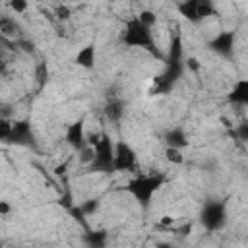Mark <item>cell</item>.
<instances>
[{
    "instance_id": "30bf717a",
    "label": "cell",
    "mask_w": 248,
    "mask_h": 248,
    "mask_svg": "<svg viewBox=\"0 0 248 248\" xmlns=\"http://www.w3.org/2000/svg\"><path fill=\"white\" fill-rule=\"evenodd\" d=\"M227 101L231 105H236V107H246L248 105V79L246 78L236 79L232 89L227 93Z\"/></svg>"
},
{
    "instance_id": "6da1fadb",
    "label": "cell",
    "mask_w": 248,
    "mask_h": 248,
    "mask_svg": "<svg viewBox=\"0 0 248 248\" xmlns=\"http://www.w3.org/2000/svg\"><path fill=\"white\" fill-rule=\"evenodd\" d=\"M87 145L93 147V161L85 167L89 172H97V174H112L114 172V141L110 140L108 134H97L93 136Z\"/></svg>"
},
{
    "instance_id": "8fae6325",
    "label": "cell",
    "mask_w": 248,
    "mask_h": 248,
    "mask_svg": "<svg viewBox=\"0 0 248 248\" xmlns=\"http://www.w3.org/2000/svg\"><path fill=\"white\" fill-rule=\"evenodd\" d=\"M163 140H165L167 147H172V149H180V151H182V149L188 145V136H186L184 128H180V126L169 128V130L165 132Z\"/></svg>"
},
{
    "instance_id": "cb8c5ba5",
    "label": "cell",
    "mask_w": 248,
    "mask_h": 248,
    "mask_svg": "<svg viewBox=\"0 0 248 248\" xmlns=\"http://www.w3.org/2000/svg\"><path fill=\"white\" fill-rule=\"evenodd\" d=\"M12 114H14V112H12V107L6 105V103H2V105H0V118H10V120H12Z\"/></svg>"
},
{
    "instance_id": "3957f363",
    "label": "cell",
    "mask_w": 248,
    "mask_h": 248,
    "mask_svg": "<svg viewBox=\"0 0 248 248\" xmlns=\"http://www.w3.org/2000/svg\"><path fill=\"white\" fill-rule=\"evenodd\" d=\"M120 41L130 46V48H143V50H149V52H157L155 50V39H153V33L149 27H145L136 16L130 17L124 27H122V33H120Z\"/></svg>"
},
{
    "instance_id": "277c9868",
    "label": "cell",
    "mask_w": 248,
    "mask_h": 248,
    "mask_svg": "<svg viewBox=\"0 0 248 248\" xmlns=\"http://www.w3.org/2000/svg\"><path fill=\"white\" fill-rule=\"evenodd\" d=\"M200 223L207 232L221 231L227 225V205L219 200H209L200 211Z\"/></svg>"
},
{
    "instance_id": "83f0119b",
    "label": "cell",
    "mask_w": 248,
    "mask_h": 248,
    "mask_svg": "<svg viewBox=\"0 0 248 248\" xmlns=\"http://www.w3.org/2000/svg\"><path fill=\"white\" fill-rule=\"evenodd\" d=\"M155 248H176V246L170 242H159V244H155Z\"/></svg>"
},
{
    "instance_id": "4316f807",
    "label": "cell",
    "mask_w": 248,
    "mask_h": 248,
    "mask_svg": "<svg viewBox=\"0 0 248 248\" xmlns=\"http://www.w3.org/2000/svg\"><path fill=\"white\" fill-rule=\"evenodd\" d=\"M10 211H12L10 203H8V202H0V215H8Z\"/></svg>"
},
{
    "instance_id": "484cf974",
    "label": "cell",
    "mask_w": 248,
    "mask_h": 248,
    "mask_svg": "<svg viewBox=\"0 0 248 248\" xmlns=\"http://www.w3.org/2000/svg\"><path fill=\"white\" fill-rule=\"evenodd\" d=\"M172 223H174V219H172L170 215H163V219L159 221L161 227H169V225H172Z\"/></svg>"
},
{
    "instance_id": "f546056e",
    "label": "cell",
    "mask_w": 248,
    "mask_h": 248,
    "mask_svg": "<svg viewBox=\"0 0 248 248\" xmlns=\"http://www.w3.org/2000/svg\"><path fill=\"white\" fill-rule=\"evenodd\" d=\"M190 229H192V225H186V227H182V234H190Z\"/></svg>"
},
{
    "instance_id": "ac0fdd59",
    "label": "cell",
    "mask_w": 248,
    "mask_h": 248,
    "mask_svg": "<svg viewBox=\"0 0 248 248\" xmlns=\"http://www.w3.org/2000/svg\"><path fill=\"white\" fill-rule=\"evenodd\" d=\"M165 157H167V161H170L172 165H182V163H184V155H182L180 149L165 147Z\"/></svg>"
},
{
    "instance_id": "603a6c76",
    "label": "cell",
    "mask_w": 248,
    "mask_h": 248,
    "mask_svg": "<svg viewBox=\"0 0 248 248\" xmlns=\"http://www.w3.org/2000/svg\"><path fill=\"white\" fill-rule=\"evenodd\" d=\"M184 68L186 70H192V72H198L200 70V62L196 58H186L184 60Z\"/></svg>"
},
{
    "instance_id": "5b68a950",
    "label": "cell",
    "mask_w": 248,
    "mask_h": 248,
    "mask_svg": "<svg viewBox=\"0 0 248 248\" xmlns=\"http://www.w3.org/2000/svg\"><path fill=\"white\" fill-rule=\"evenodd\" d=\"M176 10H178L180 16L186 17V21H190V23H200V21H203L205 17L213 16L215 6H213V2H209V0H184V2H178V4H176Z\"/></svg>"
},
{
    "instance_id": "2e32d148",
    "label": "cell",
    "mask_w": 248,
    "mask_h": 248,
    "mask_svg": "<svg viewBox=\"0 0 248 248\" xmlns=\"http://www.w3.org/2000/svg\"><path fill=\"white\" fill-rule=\"evenodd\" d=\"M99 207H101V200H99V198H87L85 202L79 203V209H81V213H83L85 217L95 215V213L99 211Z\"/></svg>"
},
{
    "instance_id": "7c38bea8",
    "label": "cell",
    "mask_w": 248,
    "mask_h": 248,
    "mask_svg": "<svg viewBox=\"0 0 248 248\" xmlns=\"http://www.w3.org/2000/svg\"><path fill=\"white\" fill-rule=\"evenodd\" d=\"M74 62H76L79 68H83V70H93V68H95V62H97V48H95V45H85V46H81V48L78 50Z\"/></svg>"
},
{
    "instance_id": "d4e9b609",
    "label": "cell",
    "mask_w": 248,
    "mask_h": 248,
    "mask_svg": "<svg viewBox=\"0 0 248 248\" xmlns=\"http://www.w3.org/2000/svg\"><path fill=\"white\" fill-rule=\"evenodd\" d=\"M56 16H58L60 19H68V17H70V8H68V6H58V8H56Z\"/></svg>"
},
{
    "instance_id": "7a4b0ae2",
    "label": "cell",
    "mask_w": 248,
    "mask_h": 248,
    "mask_svg": "<svg viewBox=\"0 0 248 248\" xmlns=\"http://www.w3.org/2000/svg\"><path fill=\"white\" fill-rule=\"evenodd\" d=\"M165 174L163 172H153V174H140L136 178H132L126 186V192L141 205V207H149L151 198L161 190V186L165 184Z\"/></svg>"
},
{
    "instance_id": "8992f818",
    "label": "cell",
    "mask_w": 248,
    "mask_h": 248,
    "mask_svg": "<svg viewBox=\"0 0 248 248\" xmlns=\"http://www.w3.org/2000/svg\"><path fill=\"white\" fill-rule=\"evenodd\" d=\"M112 165H114V172H132L138 167V155L128 141L120 140L114 143Z\"/></svg>"
},
{
    "instance_id": "ba28073f",
    "label": "cell",
    "mask_w": 248,
    "mask_h": 248,
    "mask_svg": "<svg viewBox=\"0 0 248 248\" xmlns=\"http://www.w3.org/2000/svg\"><path fill=\"white\" fill-rule=\"evenodd\" d=\"M234 45H236V33H234L232 29H227V31L217 33V35L207 43L209 50L215 52V54L221 56V58H229V56H232V52H234Z\"/></svg>"
},
{
    "instance_id": "9a60e30c",
    "label": "cell",
    "mask_w": 248,
    "mask_h": 248,
    "mask_svg": "<svg viewBox=\"0 0 248 248\" xmlns=\"http://www.w3.org/2000/svg\"><path fill=\"white\" fill-rule=\"evenodd\" d=\"M19 33V25H17V21L14 19V17H10V16H2L0 17V39L2 37H16Z\"/></svg>"
},
{
    "instance_id": "9c48e42d",
    "label": "cell",
    "mask_w": 248,
    "mask_h": 248,
    "mask_svg": "<svg viewBox=\"0 0 248 248\" xmlns=\"http://www.w3.org/2000/svg\"><path fill=\"white\" fill-rule=\"evenodd\" d=\"M64 140L66 143L74 149V151H79L81 147L87 145V136H85V126H83V120H74L66 126V134H64Z\"/></svg>"
},
{
    "instance_id": "e0dca14e",
    "label": "cell",
    "mask_w": 248,
    "mask_h": 248,
    "mask_svg": "<svg viewBox=\"0 0 248 248\" xmlns=\"http://www.w3.org/2000/svg\"><path fill=\"white\" fill-rule=\"evenodd\" d=\"M136 17H138V19H140V21H141L145 27H149V29H151V27L157 23V14H155V12H151V10H141V12H140Z\"/></svg>"
},
{
    "instance_id": "4fadbf2b",
    "label": "cell",
    "mask_w": 248,
    "mask_h": 248,
    "mask_svg": "<svg viewBox=\"0 0 248 248\" xmlns=\"http://www.w3.org/2000/svg\"><path fill=\"white\" fill-rule=\"evenodd\" d=\"M124 103H122V99H118V97H110V99H107V103H105V107H103V114H105V118L108 120V122H120L122 118H124Z\"/></svg>"
},
{
    "instance_id": "44dd1931",
    "label": "cell",
    "mask_w": 248,
    "mask_h": 248,
    "mask_svg": "<svg viewBox=\"0 0 248 248\" xmlns=\"http://www.w3.org/2000/svg\"><path fill=\"white\" fill-rule=\"evenodd\" d=\"M78 153H79V161H81L85 167H87V165L93 161V147H91V145H85V147H81Z\"/></svg>"
},
{
    "instance_id": "5bb4252c",
    "label": "cell",
    "mask_w": 248,
    "mask_h": 248,
    "mask_svg": "<svg viewBox=\"0 0 248 248\" xmlns=\"http://www.w3.org/2000/svg\"><path fill=\"white\" fill-rule=\"evenodd\" d=\"M83 242H85L87 248H107V244H108V232L103 231V229L87 231L83 234Z\"/></svg>"
},
{
    "instance_id": "7402d4cb",
    "label": "cell",
    "mask_w": 248,
    "mask_h": 248,
    "mask_svg": "<svg viewBox=\"0 0 248 248\" xmlns=\"http://www.w3.org/2000/svg\"><path fill=\"white\" fill-rule=\"evenodd\" d=\"M10 8H12L16 14H23V12L29 8V4L23 2V0H14V2H10Z\"/></svg>"
},
{
    "instance_id": "ffe728a7",
    "label": "cell",
    "mask_w": 248,
    "mask_h": 248,
    "mask_svg": "<svg viewBox=\"0 0 248 248\" xmlns=\"http://www.w3.org/2000/svg\"><path fill=\"white\" fill-rule=\"evenodd\" d=\"M12 122L10 118H0V141L8 143L10 140V134H12Z\"/></svg>"
},
{
    "instance_id": "f1b7e54d",
    "label": "cell",
    "mask_w": 248,
    "mask_h": 248,
    "mask_svg": "<svg viewBox=\"0 0 248 248\" xmlns=\"http://www.w3.org/2000/svg\"><path fill=\"white\" fill-rule=\"evenodd\" d=\"M54 172H56V174H64V172H66V163H62V165H58Z\"/></svg>"
},
{
    "instance_id": "d6986e66",
    "label": "cell",
    "mask_w": 248,
    "mask_h": 248,
    "mask_svg": "<svg viewBox=\"0 0 248 248\" xmlns=\"http://www.w3.org/2000/svg\"><path fill=\"white\" fill-rule=\"evenodd\" d=\"M238 141H248V122L246 120H242V122H238L236 124V128L231 132Z\"/></svg>"
},
{
    "instance_id": "52a82bcc",
    "label": "cell",
    "mask_w": 248,
    "mask_h": 248,
    "mask_svg": "<svg viewBox=\"0 0 248 248\" xmlns=\"http://www.w3.org/2000/svg\"><path fill=\"white\" fill-rule=\"evenodd\" d=\"M8 143L37 149V140H35V134H33L31 122H29L27 118H17V120H14V122H12V134H10Z\"/></svg>"
}]
</instances>
